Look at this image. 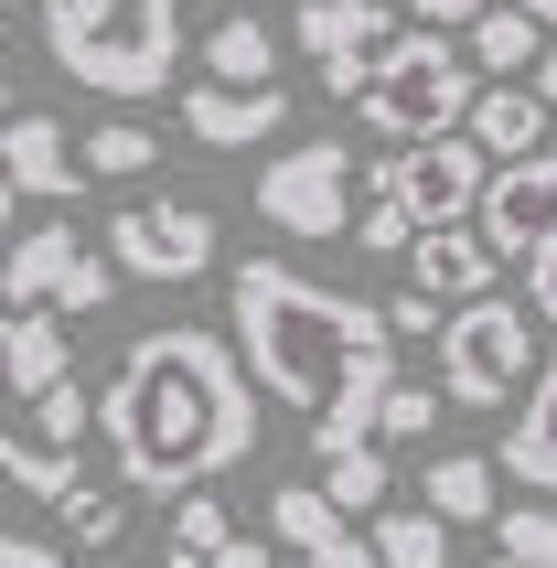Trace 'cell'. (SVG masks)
Here are the masks:
<instances>
[{
	"mask_svg": "<svg viewBox=\"0 0 557 568\" xmlns=\"http://www.w3.org/2000/svg\"><path fill=\"white\" fill-rule=\"evenodd\" d=\"M504 473L526 483V494H557V365L536 376V397L515 408V429H504Z\"/></svg>",
	"mask_w": 557,
	"mask_h": 568,
	"instance_id": "20",
	"label": "cell"
},
{
	"mask_svg": "<svg viewBox=\"0 0 557 568\" xmlns=\"http://www.w3.org/2000/svg\"><path fill=\"white\" fill-rule=\"evenodd\" d=\"M439 408H450V386H407L397 376V397H386V418H375V440H429Z\"/></svg>",
	"mask_w": 557,
	"mask_h": 568,
	"instance_id": "30",
	"label": "cell"
},
{
	"mask_svg": "<svg viewBox=\"0 0 557 568\" xmlns=\"http://www.w3.org/2000/svg\"><path fill=\"white\" fill-rule=\"evenodd\" d=\"M536 365V312L526 301H472L450 312L439 333V386H450V408H504Z\"/></svg>",
	"mask_w": 557,
	"mask_h": 568,
	"instance_id": "5",
	"label": "cell"
},
{
	"mask_svg": "<svg viewBox=\"0 0 557 568\" xmlns=\"http://www.w3.org/2000/svg\"><path fill=\"white\" fill-rule=\"evenodd\" d=\"M472 64H483L494 87H536V64H547V22H536L526 0H494V11L472 22Z\"/></svg>",
	"mask_w": 557,
	"mask_h": 568,
	"instance_id": "16",
	"label": "cell"
},
{
	"mask_svg": "<svg viewBox=\"0 0 557 568\" xmlns=\"http://www.w3.org/2000/svg\"><path fill=\"white\" fill-rule=\"evenodd\" d=\"M0 365H11V397H22V408H43L54 386H75L64 312H11V333H0Z\"/></svg>",
	"mask_w": 557,
	"mask_h": 568,
	"instance_id": "15",
	"label": "cell"
},
{
	"mask_svg": "<svg viewBox=\"0 0 557 568\" xmlns=\"http://www.w3.org/2000/svg\"><path fill=\"white\" fill-rule=\"evenodd\" d=\"M278 547H257V537H225V547H204V558H172V568H269Z\"/></svg>",
	"mask_w": 557,
	"mask_h": 568,
	"instance_id": "34",
	"label": "cell"
},
{
	"mask_svg": "<svg viewBox=\"0 0 557 568\" xmlns=\"http://www.w3.org/2000/svg\"><path fill=\"white\" fill-rule=\"evenodd\" d=\"M494 236L483 225H429L418 247H407V290H429L439 312H472V301H494Z\"/></svg>",
	"mask_w": 557,
	"mask_h": 568,
	"instance_id": "12",
	"label": "cell"
},
{
	"mask_svg": "<svg viewBox=\"0 0 557 568\" xmlns=\"http://www.w3.org/2000/svg\"><path fill=\"white\" fill-rule=\"evenodd\" d=\"M494 547L526 568H557V505H504L494 515Z\"/></svg>",
	"mask_w": 557,
	"mask_h": 568,
	"instance_id": "26",
	"label": "cell"
},
{
	"mask_svg": "<svg viewBox=\"0 0 557 568\" xmlns=\"http://www.w3.org/2000/svg\"><path fill=\"white\" fill-rule=\"evenodd\" d=\"M365 129H386L397 151H418V140H450V129H472V108H483V64H472V43H450V32H397L386 54H375L365 75Z\"/></svg>",
	"mask_w": 557,
	"mask_h": 568,
	"instance_id": "4",
	"label": "cell"
},
{
	"mask_svg": "<svg viewBox=\"0 0 557 568\" xmlns=\"http://www.w3.org/2000/svg\"><path fill=\"white\" fill-rule=\"evenodd\" d=\"M0 473H11V494H32V505H75V494H87V462H75V450H54V440H32V429H11V440H0Z\"/></svg>",
	"mask_w": 557,
	"mask_h": 568,
	"instance_id": "22",
	"label": "cell"
},
{
	"mask_svg": "<svg viewBox=\"0 0 557 568\" xmlns=\"http://www.w3.org/2000/svg\"><path fill=\"white\" fill-rule=\"evenodd\" d=\"M322 494H333L343 515H386V450H333V462H322Z\"/></svg>",
	"mask_w": 557,
	"mask_h": 568,
	"instance_id": "25",
	"label": "cell"
},
{
	"mask_svg": "<svg viewBox=\"0 0 557 568\" xmlns=\"http://www.w3.org/2000/svg\"><path fill=\"white\" fill-rule=\"evenodd\" d=\"M257 215H269L278 236H301V247L354 236V140H290V151L257 172Z\"/></svg>",
	"mask_w": 557,
	"mask_h": 568,
	"instance_id": "6",
	"label": "cell"
},
{
	"mask_svg": "<svg viewBox=\"0 0 557 568\" xmlns=\"http://www.w3.org/2000/svg\"><path fill=\"white\" fill-rule=\"evenodd\" d=\"M204 87H278V32L257 11H225L204 32Z\"/></svg>",
	"mask_w": 557,
	"mask_h": 568,
	"instance_id": "19",
	"label": "cell"
},
{
	"mask_svg": "<svg viewBox=\"0 0 557 568\" xmlns=\"http://www.w3.org/2000/svg\"><path fill=\"white\" fill-rule=\"evenodd\" d=\"M536 97H547V119H557V43H547V64H536Z\"/></svg>",
	"mask_w": 557,
	"mask_h": 568,
	"instance_id": "37",
	"label": "cell"
},
{
	"mask_svg": "<svg viewBox=\"0 0 557 568\" xmlns=\"http://www.w3.org/2000/svg\"><path fill=\"white\" fill-rule=\"evenodd\" d=\"M354 236H365L375 257H386V247H418V215L397 204V183H386V172L365 183V215H354Z\"/></svg>",
	"mask_w": 557,
	"mask_h": 568,
	"instance_id": "29",
	"label": "cell"
},
{
	"mask_svg": "<svg viewBox=\"0 0 557 568\" xmlns=\"http://www.w3.org/2000/svg\"><path fill=\"white\" fill-rule=\"evenodd\" d=\"M526 11H536V22H547V32H557V0H526Z\"/></svg>",
	"mask_w": 557,
	"mask_h": 568,
	"instance_id": "38",
	"label": "cell"
},
{
	"mask_svg": "<svg viewBox=\"0 0 557 568\" xmlns=\"http://www.w3.org/2000/svg\"><path fill=\"white\" fill-rule=\"evenodd\" d=\"M225 537H236V526H225L215 494H183V505H172V558H204V547H225Z\"/></svg>",
	"mask_w": 557,
	"mask_h": 568,
	"instance_id": "31",
	"label": "cell"
},
{
	"mask_svg": "<svg viewBox=\"0 0 557 568\" xmlns=\"http://www.w3.org/2000/svg\"><path fill=\"white\" fill-rule=\"evenodd\" d=\"M108 257H119L129 280H204L215 268V215L204 204H183V193H151V204H129V215H108Z\"/></svg>",
	"mask_w": 557,
	"mask_h": 568,
	"instance_id": "8",
	"label": "cell"
},
{
	"mask_svg": "<svg viewBox=\"0 0 557 568\" xmlns=\"http://www.w3.org/2000/svg\"><path fill=\"white\" fill-rule=\"evenodd\" d=\"M97 418H108V397H87V386H54V397L32 408V440L75 450V440H87V429H97Z\"/></svg>",
	"mask_w": 557,
	"mask_h": 568,
	"instance_id": "28",
	"label": "cell"
},
{
	"mask_svg": "<svg viewBox=\"0 0 557 568\" xmlns=\"http://www.w3.org/2000/svg\"><path fill=\"white\" fill-rule=\"evenodd\" d=\"M43 54L97 97H161L183 64V0H43Z\"/></svg>",
	"mask_w": 557,
	"mask_h": 568,
	"instance_id": "3",
	"label": "cell"
},
{
	"mask_svg": "<svg viewBox=\"0 0 557 568\" xmlns=\"http://www.w3.org/2000/svg\"><path fill=\"white\" fill-rule=\"evenodd\" d=\"M526 301H536V322H557V236L526 257Z\"/></svg>",
	"mask_w": 557,
	"mask_h": 568,
	"instance_id": "35",
	"label": "cell"
},
{
	"mask_svg": "<svg viewBox=\"0 0 557 568\" xmlns=\"http://www.w3.org/2000/svg\"><path fill=\"white\" fill-rule=\"evenodd\" d=\"M108 268L119 257H97L64 215H43L32 236H11V312H108Z\"/></svg>",
	"mask_w": 557,
	"mask_h": 568,
	"instance_id": "7",
	"label": "cell"
},
{
	"mask_svg": "<svg viewBox=\"0 0 557 568\" xmlns=\"http://www.w3.org/2000/svg\"><path fill=\"white\" fill-rule=\"evenodd\" d=\"M547 97H536V87H483V108H472V140H483V151H494V172H504V161H536V151H547Z\"/></svg>",
	"mask_w": 557,
	"mask_h": 568,
	"instance_id": "18",
	"label": "cell"
},
{
	"mask_svg": "<svg viewBox=\"0 0 557 568\" xmlns=\"http://www.w3.org/2000/svg\"><path fill=\"white\" fill-rule=\"evenodd\" d=\"M0 172H11V215H22V204H75V193L97 183L87 140H64V119H43V108H11V129H0Z\"/></svg>",
	"mask_w": 557,
	"mask_h": 568,
	"instance_id": "10",
	"label": "cell"
},
{
	"mask_svg": "<svg viewBox=\"0 0 557 568\" xmlns=\"http://www.w3.org/2000/svg\"><path fill=\"white\" fill-rule=\"evenodd\" d=\"M365 537H375V558H386V568H450V526H439L429 505H386Z\"/></svg>",
	"mask_w": 557,
	"mask_h": 568,
	"instance_id": "23",
	"label": "cell"
},
{
	"mask_svg": "<svg viewBox=\"0 0 557 568\" xmlns=\"http://www.w3.org/2000/svg\"><path fill=\"white\" fill-rule=\"evenodd\" d=\"M472 225L494 236V257H536V247L557 236V151H536V161H504Z\"/></svg>",
	"mask_w": 557,
	"mask_h": 568,
	"instance_id": "11",
	"label": "cell"
},
{
	"mask_svg": "<svg viewBox=\"0 0 557 568\" xmlns=\"http://www.w3.org/2000/svg\"><path fill=\"white\" fill-rule=\"evenodd\" d=\"M301 54L311 64H375L386 43H397V22H386V0H301Z\"/></svg>",
	"mask_w": 557,
	"mask_h": 568,
	"instance_id": "14",
	"label": "cell"
},
{
	"mask_svg": "<svg viewBox=\"0 0 557 568\" xmlns=\"http://www.w3.org/2000/svg\"><path fill=\"white\" fill-rule=\"evenodd\" d=\"M161 161V129H140V119H119V129H87V172L97 183H140Z\"/></svg>",
	"mask_w": 557,
	"mask_h": 568,
	"instance_id": "24",
	"label": "cell"
},
{
	"mask_svg": "<svg viewBox=\"0 0 557 568\" xmlns=\"http://www.w3.org/2000/svg\"><path fill=\"white\" fill-rule=\"evenodd\" d=\"M494 473H504V462H483V450H439V462H429V473H418V505H429L439 515V526H494Z\"/></svg>",
	"mask_w": 557,
	"mask_h": 568,
	"instance_id": "17",
	"label": "cell"
},
{
	"mask_svg": "<svg viewBox=\"0 0 557 568\" xmlns=\"http://www.w3.org/2000/svg\"><path fill=\"white\" fill-rule=\"evenodd\" d=\"M354 526H343V505L322 494V483H278L269 494V547H290V558H322V547H343Z\"/></svg>",
	"mask_w": 557,
	"mask_h": 568,
	"instance_id": "21",
	"label": "cell"
},
{
	"mask_svg": "<svg viewBox=\"0 0 557 568\" xmlns=\"http://www.w3.org/2000/svg\"><path fill=\"white\" fill-rule=\"evenodd\" d=\"M183 129L204 140V151H247V140H278V129H290V87H204V75H193Z\"/></svg>",
	"mask_w": 557,
	"mask_h": 568,
	"instance_id": "13",
	"label": "cell"
},
{
	"mask_svg": "<svg viewBox=\"0 0 557 568\" xmlns=\"http://www.w3.org/2000/svg\"><path fill=\"white\" fill-rule=\"evenodd\" d=\"M386 333H397V344H407V333H429V344H439V333H450V312H439L429 290H397V301H386Z\"/></svg>",
	"mask_w": 557,
	"mask_h": 568,
	"instance_id": "32",
	"label": "cell"
},
{
	"mask_svg": "<svg viewBox=\"0 0 557 568\" xmlns=\"http://www.w3.org/2000/svg\"><path fill=\"white\" fill-rule=\"evenodd\" d=\"M64 537H75V547H119L129 537V494H119V483H87V494L64 505Z\"/></svg>",
	"mask_w": 557,
	"mask_h": 568,
	"instance_id": "27",
	"label": "cell"
},
{
	"mask_svg": "<svg viewBox=\"0 0 557 568\" xmlns=\"http://www.w3.org/2000/svg\"><path fill=\"white\" fill-rule=\"evenodd\" d=\"M225 322H236V354L247 376L269 386L278 408L311 418V450H365L386 397H397V333L375 301H343V290L278 268V257H236L225 280Z\"/></svg>",
	"mask_w": 557,
	"mask_h": 568,
	"instance_id": "1",
	"label": "cell"
},
{
	"mask_svg": "<svg viewBox=\"0 0 557 568\" xmlns=\"http://www.w3.org/2000/svg\"><path fill=\"white\" fill-rule=\"evenodd\" d=\"M0 568H75V558H64L54 537H22V526H11V537H0Z\"/></svg>",
	"mask_w": 557,
	"mask_h": 568,
	"instance_id": "33",
	"label": "cell"
},
{
	"mask_svg": "<svg viewBox=\"0 0 557 568\" xmlns=\"http://www.w3.org/2000/svg\"><path fill=\"white\" fill-rule=\"evenodd\" d=\"M386 183H397V204L418 215V236H429V225L483 215V193H494V151H483L472 129H450V140H418V151H397V161H386Z\"/></svg>",
	"mask_w": 557,
	"mask_h": 568,
	"instance_id": "9",
	"label": "cell"
},
{
	"mask_svg": "<svg viewBox=\"0 0 557 568\" xmlns=\"http://www.w3.org/2000/svg\"><path fill=\"white\" fill-rule=\"evenodd\" d=\"M108 462H119L129 494H204L215 473H236L257 450V376L225 333H193V322H161L119 354L108 376Z\"/></svg>",
	"mask_w": 557,
	"mask_h": 568,
	"instance_id": "2",
	"label": "cell"
},
{
	"mask_svg": "<svg viewBox=\"0 0 557 568\" xmlns=\"http://www.w3.org/2000/svg\"><path fill=\"white\" fill-rule=\"evenodd\" d=\"M494 568H526V558H494Z\"/></svg>",
	"mask_w": 557,
	"mask_h": 568,
	"instance_id": "39",
	"label": "cell"
},
{
	"mask_svg": "<svg viewBox=\"0 0 557 568\" xmlns=\"http://www.w3.org/2000/svg\"><path fill=\"white\" fill-rule=\"evenodd\" d=\"M301 568H386V558H375V537H343V547H322V558H301Z\"/></svg>",
	"mask_w": 557,
	"mask_h": 568,
	"instance_id": "36",
	"label": "cell"
}]
</instances>
